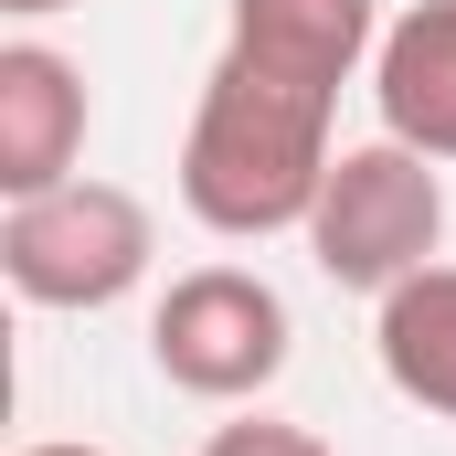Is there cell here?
Instances as JSON below:
<instances>
[{"label":"cell","instance_id":"cell-1","mask_svg":"<svg viewBox=\"0 0 456 456\" xmlns=\"http://www.w3.org/2000/svg\"><path fill=\"white\" fill-rule=\"evenodd\" d=\"M330 117H340V86H319L255 43H224L202 96H191V127H181V213L224 244L308 233L319 181L340 159Z\"/></svg>","mask_w":456,"mask_h":456},{"label":"cell","instance_id":"cell-2","mask_svg":"<svg viewBox=\"0 0 456 456\" xmlns=\"http://www.w3.org/2000/svg\"><path fill=\"white\" fill-rule=\"evenodd\" d=\"M446 244V181L425 149L403 138H361L330 159L319 213H308V265L350 297H393L403 276H425Z\"/></svg>","mask_w":456,"mask_h":456},{"label":"cell","instance_id":"cell-3","mask_svg":"<svg viewBox=\"0 0 456 456\" xmlns=\"http://www.w3.org/2000/svg\"><path fill=\"white\" fill-rule=\"evenodd\" d=\"M149 255H159V224L117 181H64L0 213V276L32 308H75V319L117 308L127 287H149Z\"/></svg>","mask_w":456,"mask_h":456},{"label":"cell","instance_id":"cell-4","mask_svg":"<svg viewBox=\"0 0 456 456\" xmlns=\"http://www.w3.org/2000/svg\"><path fill=\"white\" fill-rule=\"evenodd\" d=\"M287 350H297V319L255 265H191L149 308V361L191 403H255L287 371Z\"/></svg>","mask_w":456,"mask_h":456},{"label":"cell","instance_id":"cell-5","mask_svg":"<svg viewBox=\"0 0 456 456\" xmlns=\"http://www.w3.org/2000/svg\"><path fill=\"white\" fill-rule=\"evenodd\" d=\"M86 159V64L53 43H0V191H64Z\"/></svg>","mask_w":456,"mask_h":456},{"label":"cell","instance_id":"cell-6","mask_svg":"<svg viewBox=\"0 0 456 456\" xmlns=\"http://www.w3.org/2000/svg\"><path fill=\"white\" fill-rule=\"evenodd\" d=\"M371 107H382V138L425 149L436 170L456 159V0H414V11L382 21Z\"/></svg>","mask_w":456,"mask_h":456},{"label":"cell","instance_id":"cell-7","mask_svg":"<svg viewBox=\"0 0 456 456\" xmlns=\"http://www.w3.org/2000/svg\"><path fill=\"white\" fill-rule=\"evenodd\" d=\"M224 43H255V53H276L319 86H350L382 53V0H233Z\"/></svg>","mask_w":456,"mask_h":456},{"label":"cell","instance_id":"cell-8","mask_svg":"<svg viewBox=\"0 0 456 456\" xmlns=\"http://www.w3.org/2000/svg\"><path fill=\"white\" fill-rule=\"evenodd\" d=\"M371 350H382V382L403 403L456 425V265H425L393 297H371Z\"/></svg>","mask_w":456,"mask_h":456},{"label":"cell","instance_id":"cell-9","mask_svg":"<svg viewBox=\"0 0 456 456\" xmlns=\"http://www.w3.org/2000/svg\"><path fill=\"white\" fill-rule=\"evenodd\" d=\"M202 456H330L308 425H276V414H244V425H224Z\"/></svg>","mask_w":456,"mask_h":456},{"label":"cell","instance_id":"cell-10","mask_svg":"<svg viewBox=\"0 0 456 456\" xmlns=\"http://www.w3.org/2000/svg\"><path fill=\"white\" fill-rule=\"evenodd\" d=\"M11 21H53V11H75V0H0Z\"/></svg>","mask_w":456,"mask_h":456},{"label":"cell","instance_id":"cell-11","mask_svg":"<svg viewBox=\"0 0 456 456\" xmlns=\"http://www.w3.org/2000/svg\"><path fill=\"white\" fill-rule=\"evenodd\" d=\"M21 456H107V446H21Z\"/></svg>","mask_w":456,"mask_h":456}]
</instances>
